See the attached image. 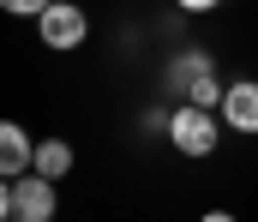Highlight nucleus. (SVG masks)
Returning a JSON list of instances; mask_svg holds the SVG:
<instances>
[{
	"label": "nucleus",
	"mask_w": 258,
	"mask_h": 222,
	"mask_svg": "<svg viewBox=\"0 0 258 222\" xmlns=\"http://www.w3.org/2000/svg\"><path fill=\"white\" fill-rule=\"evenodd\" d=\"M36 24H42V42H48V48H78V42L90 36L84 12H78L72 0H48V6L36 12Z\"/></svg>",
	"instance_id": "obj_3"
},
{
	"label": "nucleus",
	"mask_w": 258,
	"mask_h": 222,
	"mask_svg": "<svg viewBox=\"0 0 258 222\" xmlns=\"http://www.w3.org/2000/svg\"><path fill=\"white\" fill-rule=\"evenodd\" d=\"M24 168H36V144H30V132H24L18 120H0V174L18 180Z\"/></svg>",
	"instance_id": "obj_5"
},
{
	"label": "nucleus",
	"mask_w": 258,
	"mask_h": 222,
	"mask_svg": "<svg viewBox=\"0 0 258 222\" xmlns=\"http://www.w3.org/2000/svg\"><path fill=\"white\" fill-rule=\"evenodd\" d=\"M168 138H174L180 156H210V150H216V108H204V102L174 108V114H168Z\"/></svg>",
	"instance_id": "obj_1"
},
{
	"label": "nucleus",
	"mask_w": 258,
	"mask_h": 222,
	"mask_svg": "<svg viewBox=\"0 0 258 222\" xmlns=\"http://www.w3.org/2000/svg\"><path fill=\"white\" fill-rule=\"evenodd\" d=\"M174 6H180V12H216L222 0H174Z\"/></svg>",
	"instance_id": "obj_9"
},
{
	"label": "nucleus",
	"mask_w": 258,
	"mask_h": 222,
	"mask_svg": "<svg viewBox=\"0 0 258 222\" xmlns=\"http://www.w3.org/2000/svg\"><path fill=\"white\" fill-rule=\"evenodd\" d=\"M222 90H228V84H216V72L204 66V72H198L192 84H186V102H204V108H222Z\"/></svg>",
	"instance_id": "obj_7"
},
{
	"label": "nucleus",
	"mask_w": 258,
	"mask_h": 222,
	"mask_svg": "<svg viewBox=\"0 0 258 222\" xmlns=\"http://www.w3.org/2000/svg\"><path fill=\"white\" fill-rule=\"evenodd\" d=\"M66 168H72V144H66V138H42V144H36V174L60 180Z\"/></svg>",
	"instance_id": "obj_6"
},
{
	"label": "nucleus",
	"mask_w": 258,
	"mask_h": 222,
	"mask_svg": "<svg viewBox=\"0 0 258 222\" xmlns=\"http://www.w3.org/2000/svg\"><path fill=\"white\" fill-rule=\"evenodd\" d=\"M48 0H0V12H12V18H36Z\"/></svg>",
	"instance_id": "obj_8"
},
{
	"label": "nucleus",
	"mask_w": 258,
	"mask_h": 222,
	"mask_svg": "<svg viewBox=\"0 0 258 222\" xmlns=\"http://www.w3.org/2000/svg\"><path fill=\"white\" fill-rule=\"evenodd\" d=\"M222 120H228L234 132H252L258 138V78H234V84L222 90Z\"/></svg>",
	"instance_id": "obj_4"
},
{
	"label": "nucleus",
	"mask_w": 258,
	"mask_h": 222,
	"mask_svg": "<svg viewBox=\"0 0 258 222\" xmlns=\"http://www.w3.org/2000/svg\"><path fill=\"white\" fill-rule=\"evenodd\" d=\"M12 216V186H6V174H0V222Z\"/></svg>",
	"instance_id": "obj_10"
},
{
	"label": "nucleus",
	"mask_w": 258,
	"mask_h": 222,
	"mask_svg": "<svg viewBox=\"0 0 258 222\" xmlns=\"http://www.w3.org/2000/svg\"><path fill=\"white\" fill-rule=\"evenodd\" d=\"M12 216L18 222H48L54 216V180L36 174V168H24V174L12 180Z\"/></svg>",
	"instance_id": "obj_2"
}]
</instances>
